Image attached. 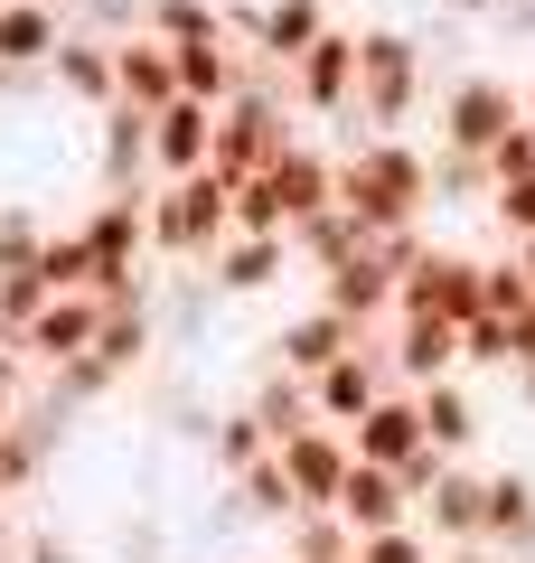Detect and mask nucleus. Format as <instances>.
<instances>
[{
    "instance_id": "nucleus-1",
    "label": "nucleus",
    "mask_w": 535,
    "mask_h": 563,
    "mask_svg": "<svg viewBox=\"0 0 535 563\" xmlns=\"http://www.w3.org/2000/svg\"><path fill=\"white\" fill-rule=\"evenodd\" d=\"M338 207L367 225V244L395 235V225H423L433 217V151H414L404 132H367L338 161Z\"/></svg>"
},
{
    "instance_id": "nucleus-2",
    "label": "nucleus",
    "mask_w": 535,
    "mask_h": 563,
    "mask_svg": "<svg viewBox=\"0 0 535 563\" xmlns=\"http://www.w3.org/2000/svg\"><path fill=\"white\" fill-rule=\"evenodd\" d=\"M292 95H282V76H244V95L236 103H226V113H217V151H207V169H217V179H263V169H273L282 161V151H292Z\"/></svg>"
},
{
    "instance_id": "nucleus-3",
    "label": "nucleus",
    "mask_w": 535,
    "mask_h": 563,
    "mask_svg": "<svg viewBox=\"0 0 535 563\" xmlns=\"http://www.w3.org/2000/svg\"><path fill=\"white\" fill-rule=\"evenodd\" d=\"M226 235H236V179L198 169V179H160V188H151V254L207 263Z\"/></svg>"
},
{
    "instance_id": "nucleus-4",
    "label": "nucleus",
    "mask_w": 535,
    "mask_h": 563,
    "mask_svg": "<svg viewBox=\"0 0 535 563\" xmlns=\"http://www.w3.org/2000/svg\"><path fill=\"white\" fill-rule=\"evenodd\" d=\"M423 113V47L404 29H357V103L348 122L367 132H404Z\"/></svg>"
},
{
    "instance_id": "nucleus-5",
    "label": "nucleus",
    "mask_w": 535,
    "mask_h": 563,
    "mask_svg": "<svg viewBox=\"0 0 535 563\" xmlns=\"http://www.w3.org/2000/svg\"><path fill=\"white\" fill-rule=\"evenodd\" d=\"M479 310H489V263L460 254V244H433V254L395 282V320H451V329H470Z\"/></svg>"
},
{
    "instance_id": "nucleus-6",
    "label": "nucleus",
    "mask_w": 535,
    "mask_h": 563,
    "mask_svg": "<svg viewBox=\"0 0 535 563\" xmlns=\"http://www.w3.org/2000/svg\"><path fill=\"white\" fill-rule=\"evenodd\" d=\"M526 122V85H498V76H460L451 95H441V151H470V161H489L498 141Z\"/></svg>"
},
{
    "instance_id": "nucleus-7",
    "label": "nucleus",
    "mask_w": 535,
    "mask_h": 563,
    "mask_svg": "<svg viewBox=\"0 0 535 563\" xmlns=\"http://www.w3.org/2000/svg\"><path fill=\"white\" fill-rule=\"evenodd\" d=\"M282 95L310 122H348V103H357V29H329L319 47H301V57L282 66Z\"/></svg>"
},
{
    "instance_id": "nucleus-8",
    "label": "nucleus",
    "mask_w": 535,
    "mask_h": 563,
    "mask_svg": "<svg viewBox=\"0 0 535 563\" xmlns=\"http://www.w3.org/2000/svg\"><path fill=\"white\" fill-rule=\"evenodd\" d=\"M385 395H395V376H385V347H367V339H357L338 366H319V376H310V413L338 422V432H357Z\"/></svg>"
},
{
    "instance_id": "nucleus-9",
    "label": "nucleus",
    "mask_w": 535,
    "mask_h": 563,
    "mask_svg": "<svg viewBox=\"0 0 535 563\" xmlns=\"http://www.w3.org/2000/svg\"><path fill=\"white\" fill-rule=\"evenodd\" d=\"M207 151H217V103H160L151 113V188L160 179H198L207 169Z\"/></svg>"
},
{
    "instance_id": "nucleus-10",
    "label": "nucleus",
    "mask_w": 535,
    "mask_h": 563,
    "mask_svg": "<svg viewBox=\"0 0 535 563\" xmlns=\"http://www.w3.org/2000/svg\"><path fill=\"white\" fill-rule=\"evenodd\" d=\"M273 451H282V470H292L301 507H338V488H348V470H357V442L338 422H310V432H292V442H273Z\"/></svg>"
},
{
    "instance_id": "nucleus-11",
    "label": "nucleus",
    "mask_w": 535,
    "mask_h": 563,
    "mask_svg": "<svg viewBox=\"0 0 535 563\" xmlns=\"http://www.w3.org/2000/svg\"><path fill=\"white\" fill-rule=\"evenodd\" d=\"M319 301L338 310V320L367 339L376 320H395V263H376V254H348L338 273H319Z\"/></svg>"
},
{
    "instance_id": "nucleus-12",
    "label": "nucleus",
    "mask_w": 535,
    "mask_h": 563,
    "mask_svg": "<svg viewBox=\"0 0 535 563\" xmlns=\"http://www.w3.org/2000/svg\"><path fill=\"white\" fill-rule=\"evenodd\" d=\"M66 10L57 0H0V66H20V76H47L66 47Z\"/></svg>"
},
{
    "instance_id": "nucleus-13",
    "label": "nucleus",
    "mask_w": 535,
    "mask_h": 563,
    "mask_svg": "<svg viewBox=\"0 0 535 563\" xmlns=\"http://www.w3.org/2000/svg\"><path fill=\"white\" fill-rule=\"evenodd\" d=\"M113 47H122V38H95V29H66V47H57V66H47V85H57L66 103H95V113H113V103H122Z\"/></svg>"
},
{
    "instance_id": "nucleus-14",
    "label": "nucleus",
    "mask_w": 535,
    "mask_h": 563,
    "mask_svg": "<svg viewBox=\"0 0 535 563\" xmlns=\"http://www.w3.org/2000/svg\"><path fill=\"white\" fill-rule=\"evenodd\" d=\"M479 507H489V479H479V470H441V479L414 498V526L451 554V544H479Z\"/></svg>"
},
{
    "instance_id": "nucleus-15",
    "label": "nucleus",
    "mask_w": 535,
    "mask_h": 563,
    "mask_svg": "<svg viewBox=\"0 0 535 563\" xmlns=\"http://www.w3.org/2000/svg\"><path fill=\"white\" fill-rule=\"evenodd\" d=\"M348 347H357V329L338 320L329 301H310V310H292V320L273 329V347H263V357H273V366H292V376H319V366H338Z\"/></svg>"
},
{
    "instance_id": "nucleus-16",
    "label": "nucleus",
    "mask_w": 535,
    "mask_h": 563,
    "mask_svg": "<svg viewBox=\"0 0 535 563\" xmlns=\"http://www.w3.org/2000/svg\"><path fill=\"white\" fill-rule=\"evenodd\" d=\"M385 376H395V385L460 376V329L451 320H395V329H385Z\"/></svg>"
},
{
    "instance_id": "nucleus-17",
    "label": "nucleus",
    "mask_w": 535,
    "mask_h": 563,
    "mask_svg": "<svg viewBox=\"0 0 535 563\" xmlns=\"http://www.w3.org/2000/svg\"><path fill=\"white\" fill-rule=\"evenodd\" d=\"M282 273H292V235H226L217 254H207V282H217L226 301H254Z\"/></svg>"
},
{
    "instance_id": "nucleus-18",
    "label": "nucleus",
    "mask_w": 535,
    "mask_h": 563,
    "mask_svg": "<svg viewBox=\"0 0 535 563\" xmlns=\"http://www.w3.org/2000/svg\"><path fill=\"white\" fill-rule=\"evenodd\" d=\"M95 329H103V301H95V291H57V301L29 320L20 347H29L39 366H66V357H95Z\"/></svg>"
},
{
    "instance_id": "nucleus-19",
    "label": "nucleus",
    "mask_w": 535,
    "mask_h": 563,
    "mask_svg": "<svg viewBox=\"0 0 535 563\" xmlns=\"http://www.w3.org/2000/svg\"><path fill=\"white\" fill-rule=\"evenodd\" d=\"M357 442V461H376V470H404L414 451H433V432H423V404H414V385H395V395L376 404V413L348 432Z\"/></svg>"
},
{
    "instance_id": "nucleus-20",
    "label": "nucleus",
    "mask_w": 535,
    "mask_h": 563,
    "mask_svg": "<svg viewBox=\"0 0 535 563\" xmlns=\"http://www.w3.org/2000/svg\"><path fill=\"white\" fill-rule=\"evenodd\" d=\"M338 517H348L357 536H385V526H414V488H404L395 470L357 461V470H348V488H338Z\"/></svg>"
},
{
    "instance_id": "nucleus-21",
    "label": "nucleus",
    "mask_w": 535,
    "mask_h": 563,
    "mask_svg": "<svg viewBox=\"0 0 535 563\" xmlns=\"http://www.w3.org/2000/svg\"><path fill=\"white\" fill-rule=\"evenodd\" d=\"M263 179H273V198H282V217H292V225L319 217V207H338V161H329V151H310V141H292Z\"/></svg>"
},
{
    "instance_id": "nucleus-22",
    "label": "nucleus",
    "mask_w": 535,
    "mask_h": 563,
    "mask_svg": "<svg viewBox=\"0 0 535 563\" xmlns=\"http://www.w3.org/2000/svg\"><path fill=\"white\" fill-rule=\"evenodd\" d=\"M85 244H95V273H103V263H141V254H151V188L103 198L95 217H85Z\"/></svg>"
},
{
    "instance_id": "nucleus-23",
    "label": "nucleus",
    "mask_w": 535,
    "mask_h": 563,
    "mask_svg": "<svg viewBox=\"0 0 535 563\" xmlns=\"http://www.w3.org/2000/svg\"><path fill=\"white\" fill-rule=\"evenodd\" d=\"M113 76H122V103H141V113L178 103V57H170V38H151V29H132V38L113 47Z\"/></svg>"
},
{
    "instance_id": "nucleus-24",
    "label": "nucleus",
    "mask_w": 535,
    "mask_h": 563,
    "mask_svg": "<svg viewBox=\"0 0 535 563\" xmlns=\"http://www.w3.org/2000/svg\"><path fill=\"white\" fill-rule=\"evenodd\" d=\"M479 544H498V554H526V544H535V479H526V470H489Z\"/></svg>"
},
{
    "instance_id": "nucleus-25",
    "label": "nucleus",
    "mask_w": 535,
    "mask_h": 563,
    "mask_svg": "<svg viewBox=\"0 0 535 563\" xmlns=\"http://www.w3.org/2000/svg\"><path fill=\"white\" fill-rule=\"evenodd\" d=\"M122 188H151V113L141 103L103 113V198H122Z\"/></svg>"
},
{
    "instance_id": "nucleus-26",
    "label": "nucleus",
    "mask_w": 535,
    "mask_h": 563,
    "mask_svg": "<svg viewBox=\"0 0 535 563\" xmlns=\"http://www.w3.org/2000/svg\"><path fill=\"white\" fill-rule=\"evenodd\" d=\"M329 29H338V20L319 10V0H263V38H254V66H273V76H282V66H292L301 47H319Z\"/></svg>"
},
{
    "instance_id": "nucleus-27",
    "label": "nucleus",
    "mask_w": 535,
    "mask_h": 563,
    "mask_svg": "<svg viewBox=\"0 0 535 563\" xmlns=\"http://www.w3.org/2000/svg\"><path fill=\"white\" fill-rule=\"evenodd\" d=\"M226 507L254 517V526H292L301 517V488H292V470H282V451L254 461V470H236V479H226Z\"/></svg>"
},
{
    "instance_id": "nucleus-28",
    "label": "nucleus",
    "mask_w": 535,
    "mask_h": 563,
    "mask_svg": "<svg viewBox=\"0 0 535 563\" xmlns=\"http://www.w3.org/2000/svg\"><path fill=\"white\" fill-rule=\"evenodd\" d=\"M348 254H367V225H357L348 207H319V217L292 225V263H310V273H338Z\"/></svg>"
},
{
    "instance_id": "nucleus-29",
    "label": "nucleus",
    "mask_w": 535,
    "mask_h": 563,
    "mask_svg": "<svg viewBox=\"0 0 535 563\" xmlns=\"http://www.w3.org/2000/svg\"><path fill=\"white\" fill-rule=\"evenodd\" d=\"M348 554H357V526L338 507H301L282 526V563H348Z\"/></svg>"
},
{
    "instance_id": "nucleus-30",
    "label": "nucleus",
    "mask_w": 535,
    "mask_h": 563,
    "mask_svg": "<svg viewBox=\"0 0 535 563\" xmlns=\"http://www.w3.org/2000/svg\"><path fill=\"white\" fill-rule=\"evenodd\" d=\"M414 404H423V432H433V451H451V461H460V451L479 442V404L460 395L451 376H441V385H414Z\"/></svg>"
},
{
    "instance_id": "nucleus-31",
    "label": "nucleus",
    "mask_w": 535,
    "mask_h": 563,
    "mask_svg": "<svg viewBox=\"0 0 535 563\" xmlns=\"http://www.w3.org/2000/svg\"><path fill=\"white\" fill-rule=\"evenodd\" d=\"M207 451H217V470L236 479V470L273 461V422H263L254 404H236V413H217V432H207Z\"/></svg>"
},
{
    "instance_id": "nucleus-32",
    "label": "nucleus",
    "mask_w": 535,
    "mask_h": 563,
    "mask_svg": "<svg viewBox=\"0 0 535 563\" xmlns=\"http://www.w3.org/2000/svg\"><path fill=\"white\" fill-rule=\"evenodd\" d=\"M254 413L273 422V442H292V432H310V376H292V366H273V376L254 385Z\"/></svg>"
},
{
    "instance_id": "nucleus-33",
    "label": "nucleus",
    "mask_w": 535,
    "mask_h": 563,
    "mask_svg": "<svg viewBox=\"0 0 535 563\" xmlns=\"http://www.w3.org/2000/svg\"><path fill=\"white\" fill-rule=\"evenodd\" d=\"M39 273H47V291H95V244H85V225H47Z\"/></svg>"
},
{
    "instance_id": "nucleus-34",
    "label": "nucleus",
    "mask_w": 535,
    "mask_h": 563,
    "mask_svg": "<svg viewBox=\"0 0 535 563\" xmlns=\"http://www.w3.org/2000/svg\"><path fill=\"white\" fill-rule=\"evenodd\" d=\"M95 357L113 366V376H132V366L151 357V301H141V310H103V329H95Z\"/></svg>"
},
{
    "instance_id": "nucleus-35",
    "label": "nucleus",
    "mask_w": 535,
    "mask_h": 563,
    "mask_svg": "<svg viewBox=\"0 0 535 563\" xmlns=\"http://www.w3.org/2000/svg\"><path fill=\"white\" fill-rule=\"evenodd\" d=\"M151 38H170V47H188V38H226V10L217 0H151Z\"/></svg>"
},
{
    "instance_id": "nucleus-36",
    "label": "nucleus",
    "mask_w": 535,
    "mask_h": 563,
    "mask_svg": "<svg viewBox=\"0 0 535 563\" xmlns=\"http://www.w3.org/2000/svg\"><path fill=\"white\" fill-rule=\"evenodd\" d=\"M113 366L103 357H66V366H47V413H76V404H95V395H113Z\"/></svg>"
},
{
    "instance_id": "nucleus-37",
    "label": "nucleus",
    "mask_w": 535,
    "mask_h": 563,
    "mask_svg": "<svg viewBox=\"0 0 535 563\" xmlns=\"http://www.w3.org/2000/svg\"><path fill=\"white\" fill-rule=\"evenodd\" d=\"M47 301H57V291H47V273H39V263H29V273H0V339L20 347V339H29V320H39Z\"/></svg>"
},
{
    "instance_id": "nucleus-38",
    "label": "nucleus",
    "mask_w": 535,
    "mask_h": 563,
    "mask_svg": "<svg viewBox=\"0 0 535 563\" xmlns=\"http://www.w3.org/2000/svg\"><path fill=\"white\" fill-rule=\"evenodd\" d=\"M460 366H507V376H516V320L479 310V320L460 329Z\"/></svg>"
},
{
    "instance_id": "nucleus-39",
    "label": "nucleus",
    "mask_w": 535,
    "mask_h": 563,
    "mask_svg": "<svg viewBox=\"0 0 535 563\" xmlns=\"http://www.w3.org/2000/svg\"><path fill=\"white\" fill-rule=\"evenodd\" d=\"M39 254H47V217H29V207H0V273H29Z\"/></svg>"
},
{
    "instance_id": "nucleus-40",
    "label": "nucleus",
    "mask_w": 535,
    "mask_h": 563,
    "mask_svg": "<svg viewBox=\"0 0 535 563\" xmlns=\"http://www.w3.org/2000/svg\"><path fill=\"white\" fill-rule=\"evenodd\" d=\"M357 563H441V544L423 526H385V536H357Z\"/></svg>"
},
{
    "instance_id": "nucleus-41",
    "label": "nucleus",
    "mask_w": 535,
    "mask_h": 563,
    "mask_svg": "<svg viewBox=\"0 0 535 563\" xmlns=\"http://www.w3.org/2000/svg\"><path fill=\"white\" fill-rule=\"evenodd\" d=\"M236 235H292V217H282L273 179H244V188H236Z\"/></svg>"
},
{
    "instance_id": "nucleus-42",
    "label": "nucleus",
    "mask_w": 535,
    "mask_h": 563,
    "mask_svg": "<svg viewBox=\"0 0 535 563\" xmlns=\"http://www.w3.org/2000/svg\"><path fill=\"white\" fill-rule=\"evenodd\" d=\"M489 310H498V320H526V310H535V282H526V263H516V254L489 263Z\"/></svg>"
},
{
    "instance_id": "nucleus-43",
    "label": "nucleus",
    "mask_w": 535,
    "mask_h": 563,
    "mask_svg": "<svg viewBox=\"0 0 535 563\" xmlns=\"http://www.w3.org/2000/svg\"><path fill=\"white\" fill-rule=\"evenodd\" d=\"M489 217L507 225V244L535 235V169H526V179H507V188H489Z\"/></svg>"
},
{
    "instance_id": "nucleus-44",
    "label": "nucleus",
    "mask_w": 535,
    "mask_h": 563,
    "mask_svg": "<svg viewBox=\"0 0 535 563\" xmlns=\"http://www.w3.org/2000/svg\"><path fill=\"white\" fill-rule=\"evenodd\" d=\"M526 169H535V122H516V132H507V141L489 151V179L507 188V179H526Z\"/></svg>"
},
{
    "instance_id": "nucleus-45",
    "label": "nucleus",
    "mask_w": 535,
    "mask_h": 563,
    "mask_svg": "<svg viewBox=\"0 0 535 563\" xmlns=\"http://www.w3.org/2000/svg\"><path fill=\"white\" fill-rule=\"evenodd\" d=\"M20 563H85V554H76V544H66V536H47V526H39V536L20 544Z\"/></svg>"
},
{
    "instance_id": "nucleus-46",
    "label": "nucleus",
    "mask_w": 535,
    "mask_h": 563,
    "mask_svg": "<svg viewBox=\"0 0 535 563\" xmlns=\"http://www.w3.org/2000/svg\"><path fill=\"white\" fill-rule=\"evenodd\" d=\"M441 563H507V554H498V544H451Z\"/></svg>"
},
{
    "instance_id": "nucleus-47",
    "label": "nucleus",
    "mask_w": 535,
    "mask_h": 563,
    "mask_svg": "<svg viewBox=\"0 0 535 563\" xmlns=\"http://www.w3.org/2000/svg\"><path fill=\"white\" fill-rule=\"evenodd\" d=\"M507 254H516V263H526V282H535V235H526V244H507Z\"/></svg>"
},
{
    "instance_id": "nucleus-48",
    "label": "nucleus",
    "mask_w": 535,
    "mask_h": 563,
    "mask_svg": "<svg viewBox=\"0 0 535 563\" xmlns=\"http://www.w3.org/2000/svg\"><path fill=\"white\" fill-rule=\"evenodd\" d=\"M451 10H507V0H451Z\"/></svg>"
},
{
    "instance_id": "nucleus-49",
    "label": "nucleus",
    "mask_w": 535,
    "mask_h": 563,
    "mask_svg": "<svg viewBox=\"0 0 535 563\" xmlns=\"http://www.w3.org/2000/svg\"><path fill=\"white\" fill-rule=\"evenodd\" d=\"M516 395H526V404H535V366H526V376H516Z\"/></svg>"
},
{
    "instance_id": "nucleus-50",
    "label": "nucleus",
    "mask_w": 535,
    "mask_h": 563,
    "mask_svg": "<svg viewBox=\"0 0 535 563\" xmlns=\"http://www.w3.org/2000/svg\"><path fill=\"white\" fill-rule=\"evenodd\" d=\"M0 563H20V544H10V536H0Z\"/></svg>"
},
{
    "instance_id": "nucleus-51",
    "label": "nucleus",
    "mask_w": 535,
    "mask_h": 563,
    "mask_svg": "<svg viewBox=\"0 0 535 563\" xmlns=\"http://www.w3.org/2000/svg\"><path fill=\"white\" fill-rule=\"evenodd\" d=\"M526 122H535V85H526Z\"/></svg>"
},
{
    "instance_id": "nucleus-52",
    "label": "nucleus",
    "mask_w": 535,
    "mask_h": 563,
    "mask_svg": "<svg viewBox=\"0 0 535 563\" xmlns=\"http://www.w3.org/2000/svg\"><path fill=\"white\" fill-rule=\"evenodd\" d=\"M0 507H10V488H0Z\"/></svg>"
},
{
    "instance_id": "nucleus-53",
    "label": "nucleus",
    "mask_w": 535,
    "mask_h": 563,
    "mask_svg": "<svg viewBox=\"0 0 535 563\" xmlns=\"http://www.w3.org/2000/svg\"><path fill=\"white\" fill-rule=\"evenodd\" d=\"M348 563H357V554H348Z\"/></svg>"
}]
</instances>
